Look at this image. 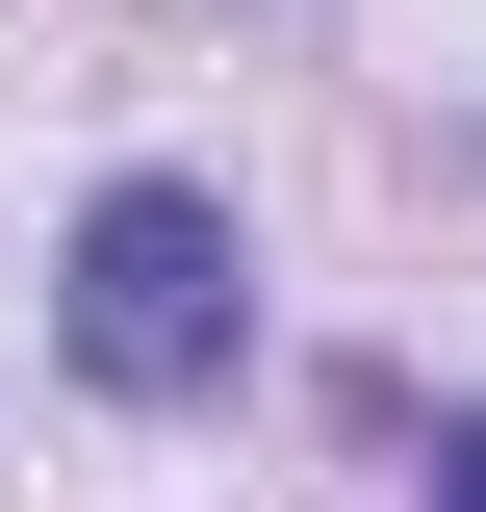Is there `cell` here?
<instances>
[{
	"mask_svg": "<svg viewBox=\"0 0 486 512\" xmlns=\"http://www.w3.org/2000/svg\"><path fill=\"white\" fill-rule=\"evenodd\" d=\"M52 308H77V384H128V410H205V384H231V333H256L231 205H205V180H103Z\"/></svg>",
	"mask_w": 486,
	"mask_h": 512,
	"instance_id": "obj_1",
	"label": "cell"
},
{
	"mask_svg": "<svg viewBox=\"0 0 486 512\" xmlns=\"http://www.w3.org/2000/svg\"><path fill=\"white\" fill-rule=\"evenodd\" d=\"M435 512H486V410H435Z\"/></svg>",
	"mask_w": 486,
	"mask_h": 512,
	"instance_id": "obj_2",
	"label": "cell"
}]
</instances>
